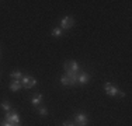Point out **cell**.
<instances>
[{"label":"cell","mask_w":132,"mask_h":126,"mask_svg":"<svg viewBox=\"0 0 132 126\" xmlns=\"http://www.w3.org/2000/svg\"><path fill=\"white\" fill-rule=\"evenodd\" d=\"M118 97H125V93L124 91H121V90H118V94H117Z\"/></svg>","instance_id":"e0dca14e"},{"label":"cell","mask_w":132,"mask_h":126,"mask_svg":"<svg viewBox=\"0 0 132 126\" xmlns=\"http://www.w3.org/2000/svg\"><path fill=\"white\" fill-rule=\"evenodd\" d=\"M90 78H92V76L89 73H86V71H81V73L77 76V83L80 84V86H84V84H87L90 81Z\"/></svg>","instance_id":"52a82bcc"},{"label":"cell","mask_w":132,"mask_h":126,"mask_svg":"<svg viewBox=\"0 0 132 126\" xmlns=\"http://www.w3.org/2000/svg\"><path fill=\"white\" fill-rule=\"evenodd\" d=\"M13 126H21V125H20V123H17V125H13Z\"/></svg>","instance_id":"ac0fdd59"},{"label":"cell","mask_w":132,"mask_h":126,"mask_svg":"<svg viewBox=\"0 0 132 126\" xmlns=\"http://www.w3.org/2000/svg\"><path fill=\"white\" fill-rule=\"evenodd\" d=\"M4 121L10 122V123H13V125H17V123H20V115H18V112H17V111L11 109V111L6 112Z\"/></svg>","instance_id":"7a4b0ae2"},{"label":"cell","mask_w":132,"mask_h":126,"mask_svg":"<svg viewBox=\"0 0 132 126\" xmlns=\"http://www.w3.org/2000/svg\"><path fill=\"white\" fill-rule=\"evenodd\" d=\"M9 87H10V90H11V91H14V93H15V91L21 90L23 84H21V81H15V80H13V81L10 83V86H9Z\"/></svg>","instance_id":"ba28073f"},{"label":"cell","mask_w":132,"mask_h":126,"mask_svg":"<svg viewBox=\"0 0 132 126\" xmlns=\"http://www.w3.org/2000/svg\"><path fill=\"white\" fill-rule=\"evenodd\" d=\"M38 112H39V115L42 116V118H45V116H48V109H46L45 106H41V108L38 109Z\"/></svg>","instance_id":"5bb4252c"},{"label":"cell","mask_w":132,"mask_h":126,"mask_svg":"<svg viewBox=\"0 0 132 126\" xmlns=\"http://www.w3.org/2000/svg\"><path fill=\"white\" fill-rule=\"evenodd\" d=\"M0 126H13V123H10V122H7V121H2L0 122Z\"/></svg>","instance_id":"9a60e30c"},{"label":"cell","mask_w":132,"mask_h":126,"mask_svg":"<svg viewBox=\"0 0 132 126\" xmlns=\"http://www.w3.org/2000/svg\"><path fill=\"white\" fill-rule=\"evenodd\" d=\"M52 37H55V38H59V37H62V30L61 28H53L52 30Z\"/></svg>","instance_id":"4fadbf2b"},{"label":"cell","mask_w":132,"mask_h":126,"mask_svg":"<svg viewBox=\"0 0 132 126\" xmlns=\"http://www.w3.org/2000/svg\"><path fill=\"white\" fill-rule=\"evenodd\" d=\"M61 84H62V86H73L72 80H70V78H69L66 74H63V76L61 77Z\"/></svg>","instance_id":"8fae6325"},{"label":"cell","mask_w":132,"mask_h":126,"mask_svg":"<svg viewBox=\"0 0 132 126\" xmlns=\"http://www.w3.org/2000/svg\"><path fill=\"white\" fill-rule=\"evenodd\" d=\"M87 123H89V118H87L86 113L79 112L75 115V125L76 126H86Z\"/></svg>","instance_id":"3957f363"},{"label":"cell","mask_w":132,"mask_h":126,"mask_svg":"<svg viewBox=\"0 0 132 126\" xmlns=\"http://www.w3.org/2000/svg\"><path fill=\"white\" fill-rule=\"evenodd\" d=\"M10 77L13 78V80H15V81H21L24 76H23V73H21L20 70H15V71H13V73L10 74Z\"/></svg>","instance_id":"30bf717a"},{"label":"cell","mask_w":132,"mask_h":126,"mask_svg":"<svg viewBox=\"0 0 132 126\" xmlns=\"http://www.w3.org/2000/svg\"><path fill=\"white\" fill-rule=\"evenodd\" d=\"M41 101H42V94H37V95H34L32 98H31V104H32L34 106H38L41 104Z\"/></svg>","instance_id":"9c48e42d"},{"label":"cell","mask_w":132,"mask_h":126,"mask_svg":"<svg viewBox=\"0 0 132 126\" xmlns=\"http://www.w3.org/2000/svg\"><path fill=\"white\" fill-rule=\"evenodd\" d=\"M75 24V20L72 17H69V15H66V17L62 18L61 21V30H70L72 27H73Z\"/></svg>","instance_id":"5b68a950"},{"label":"cell","mask_w":132,"mask_h":126,"mask_svg":"<svg viewBox=\"0 0 132 126\" xmlns=\"http://www.w3.org/2000/svg\"><path fill=\"white\" fill-rule=\"evenodd\" d=\"M0 106H2V108H3V109H4V111H6V112H9V111H11V104H10V102H9V101H7V100H4V101H3V102H2V104H0Z\"/></svg>","instance_id":"7c38bea8"},{"label":"cell","mask_w":132,"mask_h":126,"mask_svg":"<svg viewBox=\"0 0 132 126\" xmlns=\"http://www.w3.org/2000/svg\"><path fill=\"white\" fill-rule=\"evenodd\" d=\"M21 84H23L24 88H31L37 86V78H34L32 76H24L23 80H21Z\"/></svg>","instance_id":"277c9868"},{"label":"cell","mask_w":132,"mask_h":126,"mask_svg":"<svg viewBox=\"0 0 132 126\" xmlns=\"http://www.w3.org/2000/svg\"><path fill=\"white\" fill-rule=\"evenodd\" d=\"M62 126H76L73 123V122H69V121H65L63 123H62Z\"/></svg>","instance_id":"2e32d148"},{"label":"cell","mask_w":132,"mask_h":126,"mask_svg":"<svg viewBox=\"0 0 132 126\" xmlns=\"http://www.w3.org/2000/svg\"><path fill=\"white\" fill-rule=\"evenodd\" d=\"M79 63L75 62V60H70V62H66L65 63V70H66V76L72 80L73 86L77 83V76H79Z\"/></svg>","instance_id":"6da1fadb"},{"label":"cell","mask_w":132,"mask_h":126,"mask_svg":"<svg viewBox=\"0 0 132 126\" xmlns=\"http://www.w3.org/2000/svg\"><path fill=\"white\" fill-rule=\"evenodd\" d=\"M104 90H105V93L108 94L110 97H115L118 94V88L115 87L112 83H105L104 84Z\"/></svg>","instance_id":"8992f818"}]
</instances>
